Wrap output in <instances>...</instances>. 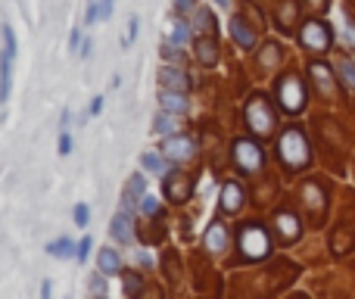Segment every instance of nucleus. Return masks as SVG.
Wrapping results in <instances>:
<instances>
[{
    "label": "nucleus",
    "mask_w": 355,
    "mask_h": 299,
    "mask_svg": "<svg viewBox=\"0 0 355 299\" xmlns=\"http://www.w3.org/2000/svg\"><path fill=\"white\" fill-rule=\"evenodd\" d=\"M277 156L287 169H306L312 162V150H309V141L302 135V128H287L277 141Z\"/></svg>",
    "instance_id": "f257e3e1"
},
{
    "label": "nucleus",
    "mask_w": 355,
    "mask_h": 299,
    "mask_svg": "<svg viewBox=\"0 0 355 299\" xmlns=\"http://www.w3.org/2000/svg\"><path fill=\"white\" fill-rule=\"evenodd\" d=\"M237 246H240V256H243L246 262H259V259H265L271 253V237L262 225L250 221V225H240Z\"/></svg>",
    "instance_id": "f03ea898"
},
{
    "label": "nucleus",
    "mask_w": 355,
    "mask_h": 299,
    "mask_svg": "<svg viewBox=\"0 0 355 299\" xmlns=\"http://www.w3.org/2000/svg\"><path fill=\"white\" fill-rule=\"evenodd\" d=\"M243 119H246V125H250V131H252L256 137L271 135V128H275V112H271L268 100H265L262 94H252V97L246 100Z\"/></svg>",
    "instance_id": "7ed1b4c3"
},
{
    "label": "nucleus",
    "mask_w": 355,
    "mask_h": 299,
    "mask_svg": "<svg viewBox=\"0 0 355 299\" xmlns=\"http://www.w3.org/2000/svg\"><path fill=\"white\" fill-rule=\"evenodd\" d=\"M277 103L287 112H300L306 106V85H302L300 75H284L277 81Z\"/></svg>",
    "instance_id": "20e7f679"
},
{
    "label": "nucleus",
    "mask_w": 355,
    "mask_h": 299,
    "mask_svg": "<svg viewBox=\"0 0 355 299\" xmlns=\"http://www.w3.org/2000/svg\"><path fill=\"white\" fill-rule=\"evenodd\" d=\"M19 47H16V35L10 25H3V53H0V103H6L12 87V60H16Z\"/></svg>",
    "instance_id": "39448f33"
},
{
    "label": "nucleus",
    "mask_w": 355,
    "mask_h": 299,
    "mask_svg": "<svg viewBox=\"0 0 355 299\" xmlns=\"http://www.w3.org/2000/svg\"><path fill=\"white\" fill-rule=\"evenodd\" d=\"M300 41H302V47L312 50V53H327V50H331L334 35H331V28H327L324 22L312 19V22H306L300 28Z\"/></svg>",
    "instance_id": "423d86ee"
},
{
    "label": "nucleus",
    "mask_w": 355,
    "mask_h": 299,
    "mask_svg": "<svg viewBox=\"0 0 355 299\" xmlns=\"http://www.w3.org/2000/svg\"><path fill=\"white\" fill-rule=\"evenodd\" d=\"M234 162L243 171H259L262 169V147L256 141H234Z\"/></svg>",
    "instance_id": "0eeeda50"
},
{
    "label": "nucleus",
    "mask_w": 355,
    "mask_h": 299,
    "mask_svg": "<svg viewBox=\"0 0 355 299\" xmlns=\"http://www.w3.org/2000/svg\"><path fill=\"white\" fill-rule=\"evenodd\" d=\"M162 153L168 159H175V162H181V159H190L196 153V141L187 135H168L166 144H162Z\"/></svg>",
    "instance_id": "6e6552de"
},
{
    "label": "nucleus",
    "mask_w": 355,
    "mask_h": 299,
    "mask_svg": "<svg viewBox=\"0 0 355 299\" xmlns=\"http://www.w3.org/2000/svg\"><path fill=\"white\" fill-rule=\"evenodd\" d=\"M190 194H193V181H190L187 175H181V171H172V175L166 178V196H168V203H187Z\"/></svg>",
    "instance_id": "1a4fd4ad"
},
{
    "label": "nucleus",
    "mask_w": 355,
    "mask_h": 299,
    "mask_svg": "<svg viewBox=\"0 0 355 299\" xmlns=\"http://www.w3.org/2000/svg\"><path fill=\"white\" fill-rule=\"evenodd\" d=\"M193 50H196V60L202 62V66H218V41H215V35H202L200 41L193 44Z\"/></svg>",
    "instance_id": "9d476101"
},
{
    "label": "nucleus",
    "mask_w": 355,
    "mask_h": 299,
    "mask_svg": "<svg viewBox=\"0 0 355 299\" xmlns=\"http://www.w3.org/2000/svg\"><path fill=\"white\" fill-rule=\"evenodd\" d=\"M110 234L119 240V244H131V240H135V221H131V212H128V209H122V212L112 219Z\"/></svg>",
    "instance_id": "9b49d317"
},
{
    "label": "nucleus",
    "mask_w": 355,
    "mask_h": 299,
    "mask_svg": "<svg viewBox=\"0 0 355 299\" xmlns=\"http://www.w3.org/2000/svg\"><path fill=\"white\" fill-rule=\"evenodd\" d=\"M275 228H277V234H281L284 244H293V240L300 237V219H296L293 212H277Z\"/></svg>",
    "instance_id": "f8f14e48"
},
{
    "label": "nucleus",
    "mask_w": 355,
    "mask_h": 299,
    "mask_svg": "<svg viewBox=\"0 0 355 299\" xmlns=\"http://www.w3.org/2000/svg\"><path fill=\"white\" fill-rule=\"evenodd\" d=\"M231 37L237 41V47H243V50H250L252 44H256V35H252L250 22H246V19H240V16L231 19Z\"/></svg>",
    "instance_id": "ddd939ff"
},
{
    "label": "nucleus",
    "mask_w": 355,
    "mask_h": 299,
    "mask_svg": "<svg viewBox=\"0 0 355 299\" xmlns=\"http://www.w3.org/2000/svg\"><path fill=\"white\" fill-rule=\"evenodd\" d=\"M159 81H162V87H168V91H184V94H187V87H190V78L181 72V69H175V66L162 69Z\"/></svg>",
    "instance_id": "4468645a"
},
{
    "label": "nucleus",
    "mask_w": 355,
    "mask_h": 299,
    "mask_svg": "<svg viewBox=\"0 0 355 299\" xmlns=\"http://www.w3.org/2000/svg\"><path fill=\"white\" fill-rule=\"evenodd\" d=\"M227 246V228L221 225V221H212L206 231V250L209 253H225Z\"/></svg>",
    "instance_id": "2eb2a0df"
},
{
    "label": "nucleus",
    "mask_w": 355,
    "mask_h": 299,
    "mask_svg": "<svg viewBox=\"0 0 355 299\" xmlns=\"http://www.w3.org/2000/svg\"><path fill=\"white\" fill-rule=\"evenodd\" d=\"M240 203H243V187L237 181H227L225 190H221V209L225 212H237Z\"/></svg>",
    "instance_id": "dca6fc26"
},
{
    "label": "nucleus",
    "mask_w": 355,
    "mask_h": 299,
    "mask_svg": "<svg viewBox=\"0 0 355 299\" xmlns=\"http://www.w3.org/2000/svg\"><path fill=\"white\" fill-rule=\"evenodd\" d=\"M296 12H300V6H296V0H281V3H277V25H281L284 31H293Z\"/></svg>",
    "instance_id": "f3484780"
},
{
    "label": "nucleus",
    "mask_w": 355,
    "mask_h": 299,
    "mask_svg": "<svg viewBox=\"0 0 355 299\" xmlns=\"http://www.w3.org/2000/svg\"><path fill=\"white\" fill-rule=\"evenodd\" d=\"M159 103L166 106L168 112H187V97H184V91H168V87H162Z\"/></svg>",
    "instance_id": "a211bd4d"
},
{
    "label": "nucleus",
    "mask_w": 355,
    "mask_h": 299,
    "mask_svg": "<svg viewBox=\"0 0 355 299\" xmlns=\"http://www.w3.org/2000/svg\"><path fill=\"white\" fill-rule=\"evenodd\" d=\"M312 75H315V81H318L321 94H324V97H331V94H334V75H331V69H327L324 62H312Z\"/></svg>",
    "instance_id": "6ab92c4d"
},
{
    "label": "nucleus",
    "mask_w": 355,
    "mask_h": 299,
    "mask_svg": "<svg viewBox=\"0 0 355 299\" xmlns=\"http://www.w3.org/2000/svg\"><path fill=\"white\" fill-rule=\"evenodd\" d=\"M97 265H100V271H103V275H116V271L122 268V259H119L116 250H110V246H106V250H100Z\"/></svg>",
    "instance_id": "aec40b11"
},
{
    "label": "nucleus",
    "mask_w": 355,
    "mask_h": 299,
    "mask_svg": "<svg viewBox=\"0 0 355 299\" xmlns=\"http://www.w3.org/2000/svg\"><path fill=\"white\" fill-rule=\"evenodd\" d=\"M47 253L56 259H69L72 253H78V246H75L69 237H60V240H53V244H47Z\"/></svg>",
    "instance_id": "412c9836"
},
{
    "label": "nucleus",
    "mask_w": 355,
    "mask_h": 299,
    "mask_svg": "<svg viewBox=\"0 0 355 299\" xmlns=\"http://www.w3.org/2000/svg\"><path fill=\"white\" fill-rule=\"evenodd\" d=\"M175 128H178V122H175V112H172V116H168V110H166V112H159V116L153 119V131H156V135L168 137V135H175Z\"/></svg>",
    "instance_id": "4be33fe9"
},
{
    "label": "nucleus",
    "mask_w": 355,
    "mask_h": 299,
    "mask_svg": "<svg viewBox=\"0 0 355 299\" xmlns=\"http://www.w3.org/2000/svg\"><path fill=\"white\" fill-rule=\"evenodd\" d=\"M162 271H166L172 281H178V277H181V259H178L175 250H166V253H162Z\"/></svg>",
    "instance_id": "5701e85b"
},
{
    "label": "nucleus",
    "mask_w": 355,
    "mask_h": 299,
    "mask_svg": "<svg viewBox=\"0 0 355 299\" xmlns=\"http://www.w3.org/2000/svg\"><path fill=\"white\" fill-rule=\"evenodd\" d=\"M193 28H200L202 35H215V19H212V12L209 10H196V16H193Z\"/></svg>",
    "instance_id": "b1692460"
},
{
    "label": "nucleus",
    "mask_w": 355,
    "mask_h": 299,
    "mask_svg": "<svg viewBox=\"0 0 355 299\" xmlns=\"http://www.w3.org/2000/svg\"><path fill=\"white\" fill-rule=\"evenodd\" d=\"M306 203L312 212H321V209H324V194H321L318 184H306Z\"/></svg>",
    "instance_id": "393cba45"
},
{
    "label": "nucleus",
    "mask_w": 355,
    "mask_h": 299,
    "mask_svg": "<svg viewBox=\"0 0 355 299\" xmlns=\"http://www.w3.org/2000/svg\"><path fill=\"white\" fill-rule=\"evenodd\" d=\"M122 277H125V293L128 296H137L144 290V277L137 275V271H125Z\"/></svg>",
    "instance_id": "a878e982"
},
{
    "label": "nucleus",
    "mask_w": 355,
    "mask_h": 299,
    "mask_svg": "<svg viewBox=\"0 0 355 299\" xmlns=\"http://www.w3.org/2000/svg\"><path fill=\"white\" fill-rule=\"evenodd\" d=\"M331 246H334V253H340V256H343V253H346V250H349V246H352V237H349V231H343V228H337V234H334Z\"/></svg>",
    "instance_id": "bb28decb"
},
{
    "label": "nucleus",
    "mask_w": 355,
    "mask_h": 299,
    "mask_svg": "<svg viewBox=\"0 0 355 299\" xmlns=\"http://www.w3.org/2000/svg\"><path fill=\"white\" fill-rule=\"evenodd\" d=\"M141 165H144L147 171H162V169H166V162H162L159 153H144V156H141Z\"/></svg>",
    "instance_id": "cd10ccee"
},
{
    "label": "nucleus",
    "mask_w": 355,
    "mask_h": 299,
    "mask_svg": "<svg viewBox=\"0 0 355 299\" xmlns=\"http://www.w3.org/2000/svg\"><path fill=\"white\" fill-rule=\"evenodd\" d=\"M87 219H91V209H87V203H78V206H75V225L87 228Z\"/></svg>",
    "instance_id": "c85d7f7f"
},
{
    "label": "nucleus",
    "mask_w": 355,
    "mask_h": 299,
    "mask_svg": "<svg viewBox=\"0 0 355 299\" xmlns=\"http://www.w3.org/2000/svg\"><path fill=\"white\" fill-rule=\"evenodd\" d=\"M190 37V28L184 22H175V31H172V44H178V47H181L184 41H187Z\"/></svg>",
    "instance_id": "c756f323"
},
{
    "label": "nucleus",
    "mask_w": 355,
    "mask_h": 299,
    "mask_svg": "<svg viewBox=\"0 0 355 299\" xmlns=\"http://www.w3.org/2000/svg\"><path fill=\"white\" fill-rule=\"evenodd\" d=\"M141 212H147V215H156V212H159V203H156L153 196H141Z\"/></svg>",
    "instance_id": "7c9ffc66"
},
{
    "label": "nucleus",
    "mask_w": 355,
    "mask_h": 299,
    "mask_svg": "<svg viewBox=\"0 0 355 299\" xmlns=\"http://www.w3.org/2000/svg\"><path fill=\"white\" fill-rule=\"evenodd\" d=\"M91 246H94L91 237H85V240L78 244V253H75V256H78V262H87V256H91Z\"/></svg>",
    "instance_id": "2f4dec72"
},
{
    "label": "nucleus",
    "mask_w": 355,
    "mask_h": 299,
    "mask_svg": "<svg viewBox=\"0 0 355 299\" xmlns=\"http://www.w3.org/2000/svg\"><path fill=\"white\" fill-rule=\"evenodd\" d=\"M72 153V137H69V131H62L60 135V156H69Z\"/></svg>",
    "instance_id": "473e14b6"
},
{
    "label": "nucleus",
    "mask_w": 355,
    "mask_h": 299,
    "mask_svg": "<svg viewBox=\"0 0 355 299\" xmlns=\"http://www.w3.org/2000/svg\"><path fill=\"white\" fill-rule=\"evenodd\" d=\"M265 66H275V62H277V47H275V44H268V47H265Z\"/></svg>",
    "instance_id": "72a5a7b5"
},
{
    "label": "nucleus",
    "mask_w": 355,
    "mask_h": 299,
    "mask_svg": "<svg viewBox=\"0 0 355 299\" xmlns=\"http://www.w3.org/2000/svg\"><path fill=\"white\" fill-rule=\"evenodd\" d=\"M91 293L106 296V284H103V277H94V281H91Z\"/></svg>",
    "instance_id": "f704fd0d"
},
{
    "label": "nucleus",
    "mask_w": 355,
    "mask_h": 299,
    "mask_svg": "<svg viewBox=\"0 0 355 299\" xmlns=\"http://www.w3.org/2000/svg\"><path fill=\"white\" fill-rule=\"evenodd\" d=\"M193 3H196V0H175V10L178 12H187V10H193Z\"/></svg>",
    "instance_id": "c9c22d12"
},
{
    "label": "nucleus",
    "mask_w": 355,
    "mask_h": 299,
    "mask_svg": "<svg viewBox=\"0 0 355 299\" xmlns=\"http://www.w3.org/2000/svg\"><path fill=\"white\" fill-rule=\"evenodd\" d=\"M343 75H346V85L355 87V69L349 66V62H346V66H343Z\"/></svg>",
    "instance_id": "e433bc0d"
},
{
    "label": "nucleus",
    "mask_w": 355,
    "mask_h": 299,
    "mask_svg": "<svg viewBox=\"0 0 355 299\" xmlns=\"http://www.w3.org/2000/svg\"><path fill=\"white\" fill-rule=\"evenodd\" d=\"M112 12V0H100V19H106Z\"/></svg>",
    "instance_id": "4c0bfd02"
},
{
    "label": "nucleus",
    "mask_w": 355,
    "mask_h": 299,
    "mask_svg": "<svg viewBox=\"0 0 355 299\" xmlns=\"http://www.w3.org/2000/svg\"><path fill=\"white\" fill-rule=\"evenodd\" d=\"M137 262L147 268V265H153V259H150V253H137Z\"/></svg>",
    "instance_id": "58836bf2"
},
{
    "label": "nucleus",
    "mask_w": 355,
    "mask_h": 299,
    "mask_svg": "<svg viewBox=\"0 0 355 299\" xmlns=\"http://www.w3.org/2000/svg\"><path fill=\"white\" fill-rule=\"evenodd\" d=\"M100 110H103V97H97V100H94V103H91V116H97Z\"/></svg>",
    "instance_id": "ea45409f"
},
{
    "label": "nucleus",
    "mask_w": 355,
    "mask_h": 299,
    "mask_svg": "<svg viewBox=\"0 0 355 299\" xmlns=\"http://www.w3.org/2000/svg\"><path fill=\"white\" fill-rule=\"evenodd\" d=\"M135 35H137V19H131V25H128V41H135Z\"/></svg>",
    "instance_id": "a19ab883"
},
{
    "label": "nucleus",
    "mask_w": 355,
    "mask_h": 299,
    "mask_svg": "<svg viewBox=\"0 0 355 299\" xmlns=\"http://www.w3.org/2000/svg\"><path fill=\"white\" fill-rule=\"evenodd\" d=\"M91 50H94V41H85V44H81V56H91Z\"/></svg>",
    "instance_id": "79ce46f5"
},
{
    "label": "nucleus",
    "mask_w": 355,
    "mask_h": 299,
    "mask_svg": "<svg viewBox=\"0 0 355 299\" xmlns=\"http://www.w3.org/2000/svg\"><path fill=\"white\" fill-rule=\"evenodd\" d=\"M60 122H62V128H69V122H72V112L66 110V112H62V119H60Z\"/></svg>",
    "instance_id": "37998d69"
},
{
    "label": "nucleus",
    "mask_w": 355,
    "mask_h": 299,
    "mask_svg": "<svg viewBox=\"0 0 355 299\" xmlns=\"http://www.w3.org/2000/svg\"><path fill=\"white\" fill-rule=\"evenodd\" d=\"M309 6H315V10H324L327 0H309Z\"/></svg>",
    "instance_id": "c03bdc74"
},
{
    "label": "nucleus",
    "mask_w": 355,
    "mask_h": 299,
    "mask_svg": "<svg viewBox=\"0 0 355 299\" xmlns=\"http://www.w3.org/2000/svg\"><path fill=\"white\" fill-rule=\"evenodd\" d=\"M215 3H218V6H225V3H231V0H215Z\"/></svg>",
    "instance_id": "a18cd8bd"
},
{
    "label": "nucleus",
    "mask_w": 355,
    "mask_h": 299,
    "mask_svg": "<svg viewBox=\"0 0 355 299\" xmlns=\"http://www.w3.org/2000/svg\"><path fill=\"white\" fill-rule=\"evenodd\" d=\"M91 3H94V0H91Z\"/></svg>",
    "instance_id": "49530a36"
}]
</instances>
